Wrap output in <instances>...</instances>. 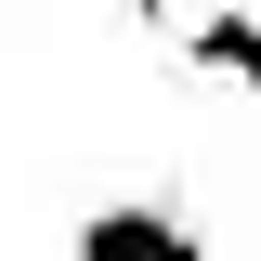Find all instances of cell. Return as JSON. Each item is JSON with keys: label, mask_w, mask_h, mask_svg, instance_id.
Returning <instances> with one entry per match:
<instances>
[{"label": "cell", "mask_w": 261, "mask_h": 261, "mask_svg": "<svg viewBox=\"0 0 261 261\" xmlns=\"http://www.w3.org/2000/svg\"><path fill=\"white\" fill-rule=\"evenodd\" d=\"M183 53L209 65V79H235V92L261 105V13H248V0H209V13L183 27Z\"/></svg>", "instance_id": "2"}, {"label": "cell", "mask_w": 261, "mask_h": 261, "mask_svg": "<svg viewBox=\"0 0 261 261\" xmlns=\"http://www.w3.org/2000/svg\"><path fill=\"white\" fill-rule=\"evenodd\" d=\"M65 261H209V235L183 209H157V196H118V209H92L65 235Z\"/></svg>", "instance_id": "1"}]
</instances>
